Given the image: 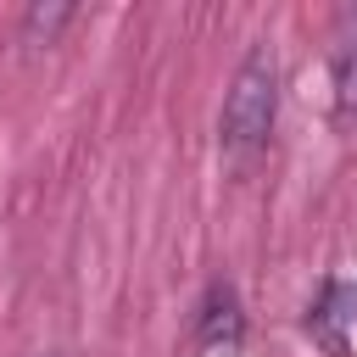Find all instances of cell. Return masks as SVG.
Returning a JSON list of instances; mask_svg holds the SVG:
<instances>
[{
	"label": "cell",
	"instance_id": "6da1fadb",
	"mask_svg": "<svg viewBox=\"0 0 357 357\" xmlns=\"http://www.w3.org/2000/svg\"><path fill=\"white\" fill-rule=\"evenodd\" d=\"M273 117H279V67H273V50H251L234 67V84L223 95V117H218L223 156L229 162H251L268 145Z\"/></svg>",
	"mask_w": 357,
	"mask_h": 357
},
{
	"label": "cell",
	"instance_id": "7a4b0ae2",
	"mask_svg": "<svg viewBox=\"0 0 357 357\" xmlns=\"http://www.w3.org/2000/svg\"><path fill=\"white\" fill-rule=\"evenodd\" d=\"M307 335L329 357H351V346H357V290L340 284V279H329L324 296L307 307Z\"/></svg>",
	"mask_w": 357,
	"mask_h": 357
},
{
	"label": "cell",
	"instance_id": "3957f363",
	"mask_svg": "<svg viewBox=\"0 0 357 357\" xmlns=\"http://www.w3.org/2000/svg\"><path fill=\"white\" fill-rule=\"evenodd\" d=\"M240 340H245V318L234 290H212L195 318V357H240Z\"/></svg>",
	"mask_w": 357,
	"mask_h": 357
},
{
	"label": "cell",
	"instance_id": "277c9868",
	"mask_svg": "<svg viewBox=\"0 0 357 357\" xmlns=\"http://www.w3.org/2000/svg\"><path fill=\"white\" fill-rule=\"evenodd\" d=\"M329 95H335V123L357 128V22H346L329 50Z\"/></svg>",
	"mask_w": 357,
	"mask_h": 357
},
{
	"label": "cell",
	"instance_id": "5b68a950",
	"mask_svg": "<svg viewBox=\"0 0 357 357\" xmlns=\"http://www.w3.org/2000/svg\"><path fill=\"white\" fill-rule=\"evenodd\" d=\"M67 17H73V11H67V6H50V11H45V6H33V11H28V17H22V22H28V33H33V45H39V39H45V45H50V39H56V28H61V22H67Z\"/></svg>",
	"mask_w": 357,
	"mask_h": 357
}]
</instances>
